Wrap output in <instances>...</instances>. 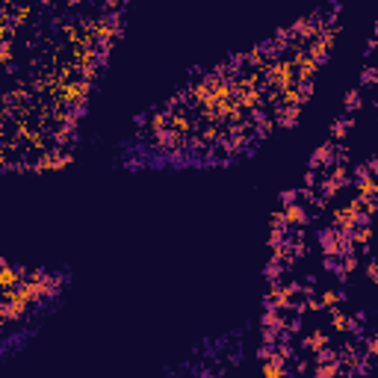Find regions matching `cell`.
Returning a JSON list of instances; mask_svg holds the SVG:
<instances>
[{"label":"cell","instance_id":"10","mask_svg":"<svg viewBox=\"0 0 378 378\" xmlns=\"http://www.w3.org/2000/svg\"><path fill=\"white\" fill-rule=\"evenodd\" d=\"M366 272H369V278H372V281H378V263H369V269H366Z\"/></svg>","mask_w":378,"mask_h":378},{"label":"cell","instance_id":"9","mask_svg":"<svg viewBox=\"0 0 378 378\" xmlns=\"http://www.w3.org/2000/svg\"><path fill=\"white\" fill-rule=\"evenodd\" d=\"M305 186H308V189H311V186H316V172H313V169L305 175Z\"/></svg>","mask_w":378,"mask_h":378},{"label":"cell","instance_id":"2","mask_svg":"<svg viewBox=\"0 0 378 378\" xmlns=\"http://www.w3.org/2000/svg\"><path fill=\"white\" fill-rule=\"evenodd\" d=\"M284 213H287L289 224H308V210L301 204H289V207H284Z\"/></svg>","mask_w":378,"mask_h":378},{"label":"cell","instance_id":"5","mask_svg":"<svg viewBox=\"0 0 378 378\" xmlns=\"http://www.w3.org/2000/svg\"><path fill=\"white\" fill-rule=\"evenodd\" d=\"M360 104H363V101H360V92L352 89V92L346 95V110H360Z\"/></svg>","mask_w":378,"mask_h":378},{"label":"cell","instance_id":"14","mask_svg":"<svg viewBox=\"0 0 378 378\" xmlns=\"http://www.w3.org/2000/svg\"><path fill=\"white\" fill-rule=\"evenodd\" d=\"M375 110H378V98H375Z\"/></svg>","mask_w":378,"mask_h":378},{"label":"cell","instance_id":"3","mask_svg":"<svg viewBox=\"0 0 378 378\" xmlns=\"http://www.w3.org/2000/svg\"><path fill=\"white\" fill-rule=\"evenodd\" d=\"M349 127H352V118H349V115H343L340 121H334V124H331V136H334V139H343V136L349 133Z\"/></svg>","mask_w":378,"mask_h":378},{"label":"cell","instance_id":"12","mask_svg":"<svg viewBox=\"0 0 378 378\" xmlns=\"http://www.w3.org/2000/svg\"><path fill=\"white\" fill-rule=\"evenodd\" d=\"M334 372H337V366H322L319 369V375H334Z\"/></svg>","mask_w":378,"mask_h":378},{"label":"cell","instance_id":"11","mask_svg":"<svg viewBox=\"0 0 378 378\" xmlns=\"http://www.w3.org/2000/svg\"><path fill=\"white\" fill-rule=\"evenodd\" d=\"M369 355H375V357H378V337H372V340H369Z\"/></svg>","mask_w":378,"mask_h":378},{"label":"cell","instance_id":"6","mask_svg":"<svg viewBox=\"0 0 378 378\" xmlns=\"http://www.w3.org/2000/svg\"><path fill=\"white\" fill-rule=\"evenodd\" d=\"M281 360H284V357H278V363H266V366H263V372H266V375H284L287 369L281 366Z\"/></svg>","mask_w":378,"mask_h":378},{"label":"cell","instance_id":"7","mask_svg":"<svg viewBox=\"0 0 378 378\" xmlns=\"http://www.w3.org/2000/svg\"><path fill=\"white\" fill-rule=\"evenodd\" d=\"M295 201H298V192H295V189L281 192V204H284V207H289V204H295Z\"/></svg>","mask_w":378,"mask_h":378},{"label":"cell","instance_id":"1","mask_svg":"<svg viewBox=\"0 0 378 378\" xmlns=\"http://www.w3.org/2000/svg\"><path fill=\"white\" fill-rule=\"evenodd\" d=\"M319 245L325 248V254H340V228H325L319 231Z\"/></svg>","mask_w":378,"mask_h":378},{"label":"cell","instance_id":"13","mask_svg":"<svg viewBox=\"0 0 378 378\" xmlns=\"http://www.w3.org/2000/svg\"><path fill=\"white\" fill-rule=\"evenodd\" d=\"M372 33H375V36H378V21H375V27H372Z\"/></svg>","mask_w":378,"mask_h":378},{"label":"cell","instance_id":"8","mask_svg":"<svg viewBox=\"0 0 378 378\" xmlns=\"http://www.w3.org/2000/svg\"><path fill=\"white\" fill-rule=\"evenodd\" d=\"M340 298H343V292H331V289H328V292H322V305L331 308V305H337Z\"/></svg>","mask_w":378,"mask_h":378},{"label":"cell","instance_id":"4","mask_svg":"<svg viewBox=\"0 0 378 378\" xmlns=\"http://www.w3.org/2000/svg\"><path fill=\"white\" fill-rule=\"evenodd\" d=\"M360 83H363V86H369V83H378V68L366 65V68L360 71Z\"/></svg>","mask_w":378,"mask_h":378}]
</instances>
